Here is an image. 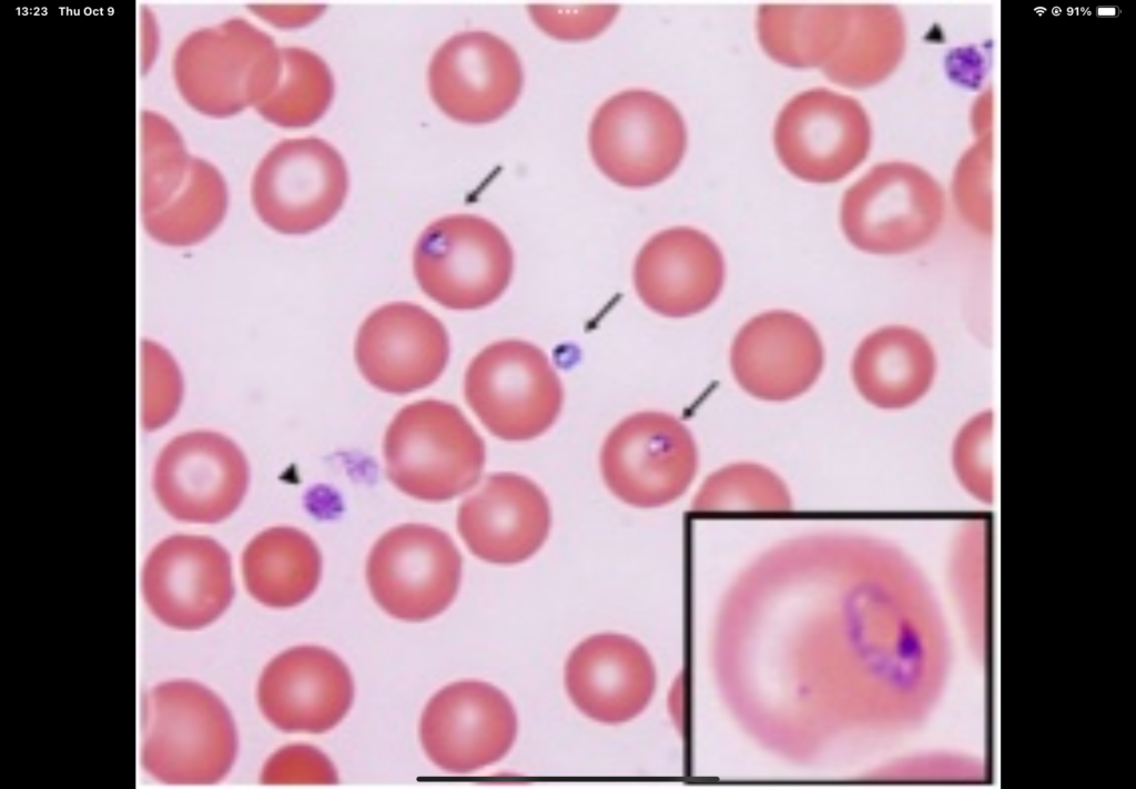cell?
Segmentation results:
<instances>
[{
    "instance_id": "5b68a950",
    "label": "cell",
    "mask_w": 1136,
    "mask_h": 789,
    "mask_svg": "<svg viewBox=\"0 0 1136 789\" xmlns=\"http://www.w3.org/2000/svg\"><path fill=\"white\" fill-rule=\"evenodd\" d=\"M684 122L666 98L629 90L607 100L589 130V148L598 169L612 182L632 189L666 180L686 151Z\"/></svg>"
},
{
    "instance_id": "e0dca14e",
    "label": "cell",
    "mask_w": 1136,
    "mask_h": 789,
    "mask_svg": "<svg viewBox=\"0 0 1136 789\" xmlns=\"http://www.w3.org/2000/svg\"><path fill=\"white\" fill-rule=\"evenodd\" d=\"M348 668L332 651L298 646L264 668L257 700L265 718L286 732L321 734L335 727L353 700Z\"/></svg>"
},
{
    "instance_id": "f1b7e54d",
    "label": "cell",
    "mask_w": 1136,
    "mask_h": 789,
    "mask_svg": "<svg viewBox=\"0 0 1136 789\" xmlns=\"http://www.w3.org/2000/svg\"><path fill=\"white\" fill-rule=\"evenodd\" d=\"M993 436V413L985 409L961 426L951 447V465L957 482L983 504H991L994 495Z\"/></svg>"
},
{
    "instance_id": "8992f818",
    "label": "cell",
    "mask_w": 1136,
    "mask_h": 789,
    "mask_svg": "<svg viewBox=\"0 0 1136 789\" xmlns=\"http://www.w3.org/2000/svg\"><path fill=\"white\" fill-rule=\"evenodd\" d=\"M698 448L688 427L663 412L623 418L605 439L600 468L610 492L622 502L653 508L678 499L698 469Z\"/></svg>"
},
{
    "instance_id": "2e32d148",
    "label": "cell",
    "mask_w": 1136,
    "mask_h": 789,
    "mask_svg": "<svg viewBox=\"0 0 1136 789\" xmlns=\"http://www.w3.org/2000/svg\"><path fill=\"white\" fill-rule=\"evenodd\" d=\"M824 348L813 325L801 315L773 310L749 320L737 333L730 366L738 385L765 402H787L819 380Z\"/></svg>"
},
{
    "instance_id": "4316f807",
    "label": "cell",
    "mask_w": 1136,
    "mask_h": 789,
    "mask_svg": "<svg viewBox=\"0 0 1136 789\" xmlns=\"http://www.w3.org/2000/svg\"><path fill=\"white\" fill-rule=\"evenodd\" d=\"M991 527L984 518L965 522L951 556V581L968 633L982 651L987 644Z\"/></svg>"
},
{
    "instance_id": "9a60e30c",
    "label": "cell",
    "mask_w": 1136,
    "mask_h": 789,
    "mask_svg": "<svg viewBox=\"0 0 1136 789\" xmlns=\"http://www.w3.org/2000/svg\"><path fill=\"white\" fill-rule=\"evenodd\" d=\"M523 79L514 49L485 31L452 37L436 51L428 70L430 95L438 108L470 124L503 117L517 101Z\"/></svg>"
},
{
    "instance_id": "6da1fadb",
    "label": "cell",
    "mask_w": 1136,
    "mask_h": 789,
    "mask_svg": "<svg viewBox=\"0 0 1136 789\" xmlns=\"http://www.w3.org/2000/svg\"><path fill=\"white\" fill-rule=\"evenodd\" d=\"M143 731V767L166 785H214L236 757L230 711L213 691L191 680L160 684L145 696Z\"/></svg>"
},
{
    "instance_id": "3957f363",
    "label": "cell",
    "mask_w": 1136,
    "mask_h": 789,
    "mask_svg": "<svg viewBox=\"0 0 1136 789\" xmlns=\"http://www.w3.org/2000/svg\"><path fill=\"white\" fill-rule=\"evenodd\" d=\"M467 404L495 436L529 441L548 431L564 404L561 381L546 353L518 338L494 342L468 364Z\"/></svg>"
},
{
    "instance_id": "ba28073f",
    "label": "cell",
    "mask_w": 1136,
    "mask_h": 789,
    "mask_svg": "<svg viewBox=\"0 0 1136 789\" xmlns=\"http://www.w3.org/2000/svg\"><path fill=\"white\" fill-rule=\"evenodd\" d=\"M348 175L341 154L317 138L284 140L262 160L252 183L260 219L276 232L307 234L342 209Z\"/></svg>"
},
{
    "instance_id": "cb8c5ba5",
    "label": "cell",
    "mask_w": 1136,
    "mask_h": 789,
    "mask_svg": "<svg viewBox=\"0 0 1136 789\" xmlns=\"http://www.w3.org/2000/svg\"><path fill=\"white\" fill-rule=\"evenodd\" d=\"M848 24L849 6L764 4L757 28L768 55L801 69L825 65L841 47Z\"/></svg>"
},
{
    "instance_id": "4dcf8cb0",
    "label": "cell",
    "mask_w": 1136,
    "mask_h": 789,
    "mask_svg": "<svg viewBox=\"0 0 1136 789\" xmlns=\"http://www.w3.org/2000/svg\"><path fill=\"white\" fill-rule=\"evenodd\" d=\"M264 783H335L337 775L331 761L317 749L295 745L277 751L266 762Z\"/></svg>"
},
{
    "instance_id": "ac0fdd59",
    "label": "cell",
    "mask_w": 1136,
    "mask_h": 789,
    "mask_svg": "<svg viewBox=\"0 0 1136 789\" xmlns=\"http://www.w3.org/2000/svg\"><path fill=\"white\" fill-rule=\"evenodd\" d=\"M726 279L722 253L706 233L687 226L663 230L640 249L632 281L640 301L652 312L682 318L707 310Z\"/></svg>"
},
{
    "instance_id": "83f0119b",
    "label": "cell",
    "mask_w": 1136,
    "mask_h": 789,
    "mask_svg": "<svg viewBox=\"0 0 1136 789\" xmlns=\"http://www.w3.org/2000/svg\"><path fill=\"white\" fill-rule=\"evenodd\" d=\"M696 512H781L792 507L785 482L752 462L726 465L710 474L692 499Z\"/></svg>"
},
{
    "instance_id": "d6986e66",
    "label": "cell",
    "mask_w": 1136,
    "mask_h": 789,
    "mask_svg": "<svg viewBox=\"0 0 1136 789\" xmlns=\"http://www.w3.org/2000/svg\"><path fill=\"white\" fill-rule=\"evenodd\" d=\"M549 502L531 479L497 473L460 504L457 528L478 558L510 565L531 557L549 534Z\"/></svg>"
},
{
    "instance_id": "8fae6325",
    "label": "cell",
    "mask_w": 1136,
    "mask_h": 789,
    "mask_svg": "<svg viewBox=\"0 0 1136 789\" xmlns=\"http://www.w3.org/2000/svg\"><path fill=\"white\" fill-rule=\"evenodd\" d=\"M250 471L239 446L215 432H191L172 439L154 468V489L173 517L215 523L229 517L247 490Z\"/></svg>"
},
{
    "instance_id": "52a82bcc",
    "label": "cell",
    "mask_w": 1136,
    "mask_h": 789,
    "mask_svg": "<svg viewBox=\"0 0 1136 789\" xmlns=\"http://www.w3.org/2000/svg\"><path fill=\"white\" fill-rule=\"evenodd\" d=\"M462 557L452 538L426 524H403L373 546L366 565L371 594L392 617L422 621L454 600Z\"/></svg>"
},
{
    "instance_id": "9c48e42d",
    "label": "cell",
    "mask_w": 1136,
    "mask_h": 789,
    "mask_svg": "<svg viewBox=\"0 0 1136 789\" xmlns=\"http://www.w3.org/2000/svg\"><path fill=\"white\" fill-rule=\"evenodd\" d=\"M937 189L904 164L873 168L843 195L842 231L856 249L872 254H900L922 245L942 218Z\"/></svg>"
},
{
    "instance_id": "603a6c76",
    "label": "cell",
    "mask_w": 1136,
    "mask_h": 789,
    "mask_svg": "<svg viewBox=\"0 0 1136 789\" xmlns=\"http://www.w3.org/2000/svg\"><path fill=\"white\" fill-rule=\"evenodd\" d=\"M222 180L209 175H155L145 184L143 213L153 237L170 245L195 243L210 234L226 211Z\"/></svg>"
},
{
    "instance_id": "44dd1931",
    "label": "cell",
    "mask_w": 1136,
    "mask_h": 789,
    "mask_svg": "<svg viewBox=\"0 0 1136 789\" xmlns=\"http://www.w3.org/2000/svg\"><path fill=\"white\" fill-rule=\"evenodd\" d=\"M851 374L860 395L882 409L917 403L931 388L936 357L930 342L903 325L881 327L856 347Z\"/></svg>"
},
{
    "instance_id": "30bf717a",
    "label": "cell",
    "mask_w": 1136,
    "mask_h": 789,
    "mask_svg": "<svg viewBox=\"0 0 1136 789\" xmlns=\"http://www.w3.org/2000/svg\"><path fill=\"white\" fill-rule=\"evenodd\" d=\"M868 115L851 97L818 88L794 97L780 112L774 145L785 169L813 183L836 182L866 156Z\"/></svg>"
},
{
    "instance_id": "7c38bea8",
    "label": "cell",
    "mask_w": 1136,
    "mask_h": 789,
    "mask_svg": "<svg viewBox=\"0 0 1136 789\" xmlns=\"http://www.w3.org/2000/svg\"><path fill=\"white\" fill-rule=\"evenodd\" d=\"M516 732L511 702L499 689L478 680L443 688L429 700L420 720V740L428 758L457 773L503 758Z\"/></svg>"
},
{
    "instance_id": "7a4b0ae2",
    "label": "cell",
    "mask_w": 1136,
    "mask_h": 789,
    "mask_svg": "<svg viewBox=\"0 0 1136 789\" xmlns=\"http://www.w3.org/2000/svg\"><path fill=\"white\" fill-rule=\"evenodd\" d=\"M386 474L404 494L424 502H446L478 482L485 444L462 413L447 402L423 399L403 407L383 443Z\"/></svg>"
},
{
    "instance_id": "7402d4cb",
    "label": "cell",
    "mask_w": 1136,
    "mask_h": 789,
    "mask_svg": "<svg viewBox=\"0 0 1136 789\" xmlns=\"http://www.w3.org/2000/svg\"><path fill=\"white\" fill-rule=\"evenodd\" d=\"M247 591L272 608H290L306 600L322 575V556L314 540L288 526L256 535L242 556Z\"/></svg>"
},
{
    "instance_id": "d4e9b609",
    "label": "cell",
    "mask_w": 1136,
    "mask_h": 789,
    "mask_svg": "<svg viewBox=\"0 0 1136 789\" xmlns=\"http://www.w3.org/2000/svg\"><path fill=\"white\" fill-rule=\"evenodd\" d=\"M902 49L901 21L888 6H849L844 40L822 67L833 82L861 89L881 81L896 64Z\"/></svg>"
},
{
    "instance_id": "5bb4252c",
    "label": "cell",
    "mask_w": 1136,
    "mask_h": 789,
    "mask_svg": "<svg viewBox=\"0 0 1136 789\" xmlns=\"http://www.w3.org/2000/svg\"><path fill=\"white\" fill-rule=\"evenodd\" d=\"M450 354L444 324L424 307L392 302L361 324L354 356L363 377L375 388L409 394L435 383Z\"/></svg>"
},
{
    "instance_id": "ffe728a7",
    "label": "cell",
    "mask_w": 1136,
    "mask_h": 789,
    "mask_svg": "<svg viewBox=\"0 0 1136 789\" xmlns=\"http://www.w3.org/2000/svg\"><path fill=\"white\" fill-rule=\"evenodd\" d=\"M572 702L588 717L620 724L639 715L656 687L655 666L636 640L617 634L591 636L570 654L565 669Z\"/></svg>"
},
{
    "instance_id": "484cf974",
    "label": "cell",
    "mask_w": 1136,
    "mask_h": 789,
    "mask_svg": "<svg viewBox=\"0 0 1136 789\" xmlns=\"http://www.w3.org/2000/svg\"><path fill=\"white\" fill-rule=\"evenodd\" d=\"M333 93L332 73L318 55L302 48H281L275 84L256 108L278 127L303 128L325 113Z\"/></svg>"
},
{
    "instance_id": "1f68e13d",
    "label": "cell",
    "mask_w": 1136,
    "mask_h": 789,
    "mask_svg": "<svg viewBox=\"0 0 1136 789\" xmlns=\"http://www.w3.org/2000/svg\"><path fill=\"white\" fill-rule=\"evenodd\" d=\"M536 23L558 39L579 40L600 33L613 19L618 7L559 8L534 6L530 8Z\"/></svg>"
},
{
    "instance_id": "277c9868",
    "label": "cell",
    "mask_w": 1136,
    "mask_h": 789,
    "mask_svg": "<svg viewBox=\"0 0 1136 789\" xmlns=\"http://www.w3.org/2000/svg\"><path fill=\"white\" fill-rule=\"evenodd\" d=\"M514 269V251L504 232L473 214L432 222L413 252L414 275L420 290L455 311L495 303L508 289Z\"/></svg>"
},
{
    "instance_id": "f546056e",
    "label": "cell",
    "mask_w": 1136,
    "mask_h": 789,
    "mask_svg": "<svg viewBox=\"0 0 1136 789\" xmlns=\"http://www.w3.org/2000/svg\"><path fill=\"white\" fill-rule=\"evenodd\" d=\"M143 423L154 429L175 413L182 397V380L175 362L154 343H144Z\"/></svg>"
},
{
    "instance_id": "4fadbf2b",
    "label": "cell",
    "mask_w": 1136,
    "mask_h": 789,
    "mask_svg": "<svg viewBox=\"0 0 1136 789\" xmlns=\"http://www.w3.org/2000/svg\"><path fill=\"white\" fill-rule=\"evenodd\" d=\"M142 589L149 608L165 625L204 627L224 613L234 595L229 553L203 536L165 538L144 564Z\"/></svg>"
}]
</instances>
